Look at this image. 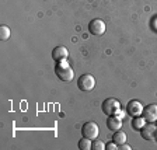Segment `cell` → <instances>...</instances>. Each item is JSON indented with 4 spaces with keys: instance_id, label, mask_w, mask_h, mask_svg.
<instances>
[{
    "instance_id": "cell-1",
    "label": "cell",
    "mask_w": 157,
    "mask_h": 150,
    "mask_svg": "<svg viewBox=\"0 0 157 150\" xmlns=\"http://www.w3.org/2000/svg\"><path fill=\"white\" fill-rule=\"evenodd\" d=\"M55 73L58 76V79H60L62 82H72L73 77H75L73 69L70 67L69 63H66V60L65 62H56Z\"/></svg>"
},
{
    "instance_id": "cell-2",
    "label": "cell",
    "mask_w": 157,
    "mask_h": 150,
    "mask_svg": "<svg viewBox=\"0 0 157 150\" xmlns=\"http://www.w3.org/2000/svg\"><path fill=\"white\" fill-rule=\"evenodd\" d=\"M101 110L107 117L109 115H119L121 112V104L117 98H107L101 105Z\"/></svg>"
},
{
    "instance_id": "cell-3",
    "label": "cell",
    "mask_w": 157,
    "mask_h": 150,
    "mask_svg": "<svg viewBox=\"0 0 157 150\" xmlns=\"http://www.w3.org/2000/svg\"><path fill=\"white\" fill-rule=\"evenodd\" d=\"M77 87L82 91H91L95 87V79L91 75H82L77 79Z\"/></svg>"
},
{
    "instance_id": "cell-4",
    "label": "cell",
    "mask_w": 157,
    "mask_h": 150,
    "mask_svg": "<svg viewBox=\"0 0 157 150\" xmlns=\"http://www.w3.org/2000/svg\"><path fill=\"white\" fill-rule=\"evenodd\" d=\"M98 133H100V129H98V125L95 122H86L82 126V135L84 137H88V139H97Z\"/></svg>"
},
{
    "instance_id": "cell-5",
    "label": "cell",
    "mask_w": 157,
    "mask_h": 150,
    "mask_svg": "<svg viewBox=\"0 0 157 150\" xmlns=\"http://www.w3.org/2000/svg\"><path fill=\"white\" fill-rule=\"evenodd\" d=\"M140 135L144 140H153L154 137L157 136V126L153 125V122H147L140 129Z\"/></svg>"
},
{
    "instance_id": "cell-6",
    "label": "cell",
    "mask_w": 157,
    "mask_h": 150,
    "mask_svg": "<svg viewBox=\"0 0 157 150\" xmlns=\"http://www.w3.org/2000/svg\"><path fill=\"white\" fill-rule=\"evenodd\" d=\"M88 31L93 35H102L105 33V23L101 18H95L88 24Z\"/></svg>"
},
{
    "instance_id": "cell-7",
    "label": "cell",
    "mask_w": 157,
    "mask_h": 150,
    "mask_svg": "<svg viewBox=\"0 0 157 150\" xmlns=\"http://www.w3.org/2000/svg\"><path fill=\"white\" fill-rule=\"evenodd\" d=\"M126 112L131 117H139V115L143 114V105L137 100H131L126 105Z\"/></svg>"
},
{
    "instance_id": "cell-8",
    "label": "cell",
    "mask_w": 157,
    "mask_h": 150,
    "mask_svg": "<svg viewBox=\"0 0 157 150\" xmlns=\"http://www.w3.org/2000/svg\"><path fill=\"white\" fill-rule=\"evenodd\" d=\"M69 56V51L66 46L63 45H58L56 48H53L52 51V58L55 62H65Z\"/></svg>"
},
{
    "instance_id": "cell-9",
    "label": "cell",
    "mask_w": 157,
    "mask_h": 150,
    "mask_svg": "<svg viewBox=\"0 0 157 150\" xmlns=\"http://www.w3.org/2000/svg\"><path fill=\"white\" fill-rule=\"evenodd\" d=\"M143 118L146 122H156L157 121V104H149L146 108H143Z\"/></svg>"
},
{
    "instance_id": "cell-10",
    "label": "cell",
    "mask_w": 157,
    "mask_h": 150,
    "mask_svg": "<svg viewBox=\"0 0 157 150\" xmlns=\"http://www.w3.org/2000/svg\"><path fill=\"white\" fill-rule=\"evenodd\" d=\"M107 128L112 132H117L122 128V118L119 115H109L107 119Z\"/></svg>"
},
{
    "instance_id": "cell-11",
    "label": "cell",
    "mask_w": 157,
    "mask_h": 150,
    "mask_svg": "<svg viewBox=\"0 0 157 150\" xmlns=\"http://www.w3.org/2000/svg\"><path fill=\"white\" fill-rule=\"evenodd\" d=\"M144 125H146V119H144L142 115L133 117V121H132V129H133V131H140Z\"/></svg>"
},
{
    "instance_id": "cell-12",
    "label": "cell",
    "mask_w": 157,
    "mask_h": 150,
    "mask_svg": "<svg viewBox=\"0 0 157 150\" xmlns=\"http://www.w3.org/2000/svg\"><path fill=\"white\" fill-rule=\"evenodd\" d=\"M112 140H114L118 146H121V144H124L125 142H126V133L121 132V131H117L114 133V136H112Z\"/></svg>"
},
{
    "instance_id": "cell-13",
    "label": "cell",
    "mask_w": 157,
    "mask_h": 150,
    "mask_svg": "<svg viewBox=\"0 0 157 150\" xmlns=\"http://www.w3.org/2000/svg\"><path fill=\"white\" fill-rule=\"evenodd\" d=\"M91 139H88V137H84L83 136V139H80L78 140V149L82 150H91Z\"/></svg>"
},
{
    "instance_id": "cell-14",
    "label": "cell",
    "mask_w": 157,
    "mask_h": 150,
    "mask_svg": "<svg viewBox=\"0 0 157 150\" xmlns=\"http://www.w3.org/2000/svg\"><path fill=\"white\" fill-rule=\"evenodd\" d=\"M10 28L7 25H2L0 27V39L2 41H7L10 38Z\"/></svg>"
},
{
    "instance_id": "cell-15",
    "label": "cell",
    "mask_w": 157,
    "mask_h": 150,
    "mask_svg": "<svg viewBox=\"0 0 157 150\" xmlns=\"http://www.w3.org/2000/svg\"><path fill=\"white\" fill-rule=\"evenodd\" d=\"M105 149V143L102 140H98V139H94L91 144V150H104Z\"/></svg>"
},
{
    "instance_id": "cell-16",
    "label": "cell",
    "mask_w": 157,
    "mask_h": 150,
    "mask_svg": "<svg viewBox=\"0 0 157 150\" xmlns=\"http://www.w3.org/2000/svg\"><path fill=\"white\" fill-rule=\"evenodd\" d=\"M105 149L107 150H117L118 149V144L115 143L114 140L111 142V143H108V144H105Z\"/></svg>"
},
{
    "instance_id": "cell-17",
    "label": "cell",
    "mask_w": 157,
    "mask_h": 150,
    "mask_svg": "<svg viewBox=\"0 0 157 150\" xmlns=\"http://www.w3.org/2000/svg\"><path fill=\"white\" fill-rule=\"evenodd\" d=\"M118 149H122V150H131L132 147L129 146V144H126V143H124V144H121V146H118Z\"/></svg>"
},
{
    "instance_id": "cell-18",
    "label": "cell",
    "mask_w": 157,
    "mask_h": 150,
    "mask_svg": "<svg viewBox=\"0 0 157 150\" xmlns=\"http://www.w3.org/2000/svg\"><path fill=\"white\" fill-rule=\"evenodd\" d=\"M156 126H157V121H156Z\"/></svg>"
},
{
    "instance_id": "cell-19",
    "label": "cell",
    "mask_w": 157,
    "mask_h": 150,
    "mask_svg": "<svg viewBox=\"0 0 157 150\" xmlns=\"http://www.w3.org/2000/svg\"><path fill=\"white\" fill-rule=\"evenodd\" d=\"M156 137H157V136H156Z\"/></svg>"
}]
</instances>
